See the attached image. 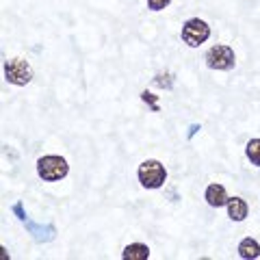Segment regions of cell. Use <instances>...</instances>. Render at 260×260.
I'll return each instance as SVG.
<instances>
[{
  "instance_id": "cell-1",
  "label": "cell",
  "mask_w": 260,
  "mask_h": 260,
  "mask_svg": "<svg viewBox=\"0 0 260 260\" xmlns=\"http://www.w3.org/2000/svg\"><path fill=\"white\" fill-rule=\"evenodd\" d=\"M37 174L44 182H56L70 174V165L59 154H46L37 160Z\"/></svg>"
},
{
  "instance_id": "cell-2",
  "label": "cell",
  "mask_w": 260,
  "mask_h": 260,
  "mask_svg": "<svg viewBox=\"0 0 260 260\" xmlns=\"http://www.w3.org/2000/svg\"><path fill=\"white\" fill-rule=\"evenodd\" d=\"M137 176H139V182H141V186H145V189H160L167 180V169L160 160L148 158L139 165Z\"/></svg>"
},
{
  "instance_id": "cell-3",
  "label": "cell",
  "mask_w": 260,
  "mask_h": 260,
  "mask_svg": "<svg viewBox=\"0 0 260 260\" xmlns=\"http://www.w3.org/2000/svg\"><path fill=\"white\" fill-rule=\"evenodd\" d=\"M182 42L186 46H191V48H198L206 42V39L210 37V26L204 22V20H200V18H191V20H186L182 24Z\"/></svg>"
},
{
  "instance_id": "cell-4",
  "label": "cell",
  "mask_w": 260,
  "mask_h": 260,
  "mask_svg": "<svg viewBox=\"0 0 260 260\" xmlns=\"http://www.w3.org/2000/svg\"><path fill=\"white\" fill-rule=\"evenodd\" d=\"M237 63V56H234V50L230 46H213L210 50L206 52V65L210 70H219V72H228L234 68Z\"/></svg>"
},
{
  "instance_id": "cell-5",
  "label": "cell",
  "mask_w": 260,
  "mask_h": 260,
  "mask_svg": "<svg viewBox=\"0 0 260 260\" xmlns=\"http://www.w3.org/2000/svg\"><path fill=\"white\" fill-rule=\"evenodd\" d=\"M5 78L15 87H26L32 80V68L24 59H9L5 63Z\"/></svg>"
},
{
  "instance_id": "cell-6",
  "label": "cell",
  "mask_w": 260,
  "mask_h": 260,
  "mask_svg": "<svg viewBox=\"0 0 260 260\" xmlns=\"http://www.w3.org/2000/svg\"><path fill=\"white\" fill-rule=\"evenodd\" d=\"M204 198L208 202V206H213V208H221L228 204V193H225V186L223 184H210L206 193H204Z\"/></svg>"
},
{
  "instance_id": "cell-7",
  "label": "cell",
  "mask_w": 260,
  "mask_h": 260,
  "mask_svg": "<svg viewBox=\"0 0 260 260\" xmlns=\"http://www.w3.org/2000/svg\"><path fill=\"white\" fill-rule=\"evenodd\" d=\"M225 206H228V217H230L232 221H243L249 213L245 200H241V198H228Z\"/></svg>"
},
{
  "instance_id": "cell-8",
  "label": "cell",
  "mask_w": 260,
  "mask_h": 260,
  "mask_svg": "<svg viewBox=\"0 0 260 260\" xmlns=\"http://www.w3.org/2000/svg\"><path fill=\"white\" fill-rule=\"evenodd\" d=\"M121 258L124 260H148L150 258V247L143 245V243H130L121 251Z\"/></svg>"
},
{
  "instance_id": "cell-9",
  "label": "cell",
  "mask_w": 260,
  "mask_h": 260,
  "mask_svg": "<svg viewBox=\"0 0 260 260\" xmlns=\"http://www.w3.org/2000/svg\"><path fill=\"white\" fill-rule=\"evenodd\" d=\"M24 223H26V230H28L32 237H35V241H39V243H42V241H50V239L54 237V232H56L54 225H37V223L28 221V219H26Z\"/></svg>"
},
{
  "instance_id": "cell-10",
  "label": "cell",
  "mask_w": 260,
  "mask_h": 260,
  "mask_svg": "<svg viewBox=\"0 0 260 260\" xmlns=\"http://www.w3.org/2000/svg\"><path fill=\"white\" fill-rule=\"evenodd\" d=\"M239 256L241 258H245V260H254L260 256V245H258V241H254L251 237L247 239H243L239 243Z\"/></svg>"
},
{
  "instance_id": "cell-11",
  "label": "cell",
  "mask_w": 260,
  "mask_h": 260,
  "mask_svg": "<svg viewBox=\"0 0 260 260\" xmlns=\"http://www.w3.org/2000/svg\"><path fill=\"white\" fill-rule=\"evenodd\" d=\"M245 156H247V160L251 162V165L260 167V137L247 141V145H245Z\"/></svg>"
},
{
  "instance_id": "cell-12",
  "label": "cell",
  "mask_w": 260,
  "mask_h": 260,
  "mask_svg": "<svg viewBox=\"0 0 260 260\" xmlns=\"http://www.w3.org/2000/svg\"><path fill=\"white\" fill-rule=\"evenodd\" d=\"M154 85H158L162 89H172L174 87V74H169V72H165V74H156L154 76Z\"/></svg>"
},
{
  "instance_id": "cell-13",
  "label": "cell",
  "mask_w": 260,
  "mask_h": 260,
  "mask_svg": "<svg viewBox=\"0 0 260 260\" xmlns=\"http://www.w3.org/2000/svg\"><path fill=\"white\" fill-rule=\"evenodd\" d=\"M141 100L148 104V107H150L154 113L160 111V107H158V95H154L152 91H141Z\"/></svg>"
},
{
  "instance_id": "cell-14",
  "label": "cell",
  "mask_w": 260,
  "mask_h": 260,
  "mask_svg": "<svg viewBox=\"0 0 260 260\" xmlns=\"http://www.w3.org/2000/svg\"><path fill=\"white\" fill-rule=\"evenodd\" d=\"M169 3H172V0H148V7L152 11H162L165 7H169Z\"/></svg>"
},
{
  "instance_id": "cell-15",
  "label": "cell",
  "mask_w": 260,
  "mask_h": 260,
  "mask_svg": "<svg viewBox=\"0 0 260 260\" xmlns=\"http://www.w3.org/2000/svg\"><path fill=\"white\" fill-rule=\"evenodd\" d=\"M13 215L20 219V221H26V213H24V206H22V202H18V204H13Z\"/></svg>"
},
{
  "instance_id": "cell-16",
  "label": "cell",
  "mask_w": 260,
  "mask_h": 260,
  "mask_svg": "<svg viewBox=\"0 0 260 260\" xmlns=\"http://www.w3.org/2000/svg\"><path fill=\"white\" fill-rule=\"evenodd\" d=\"M198 130H200V124H191V128H189V135H186V137H189V139H193Z\"/></svg>"
}]
</instances>
